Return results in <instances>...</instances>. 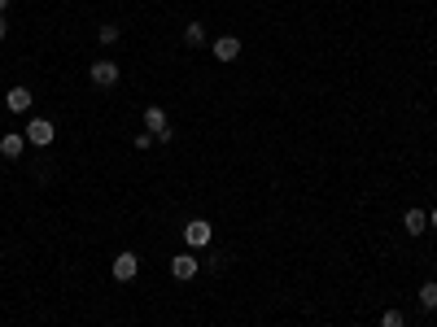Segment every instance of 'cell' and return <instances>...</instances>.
<instances>
[{"label": "cell", "instance_id": "cell-5", "mask_svg": "<svg viewBox=\"0 0 437 327\" xmlns=\"http://www.w3.org/2000/svg\"><path fill=\"white\" fill-rule=\"evenodd\" d=\"M171 275L180 279V284H188V279L197 275V258H193V253H175V258H171Z\"/></svg>", "mask_w": 437, "mask_h": 327}, {"label": "cell", "instance_id": "cell-4", "mask_svg": "<svg viewBox=\"0 0 437 327\" xmlns=\"http://www.w3.org/2000/svg\"><path fill=\"white\" fill-rule=\"evenodd\" d=\"M136 271H140L136 253H118V258H114V279H118V284H132Z\"/></svg>", "mask_w": 437, "mask_h": 327}, {"label": "cell", "instance_id": "cell-14", "mask_svg": "<svg viewBox=\"0 0 437 327\" xmlns=\"http://www.w3.org/2000/svg\"><path fill=\"white\" fill-rule=\"evenodd\" d=\"M97 35H101V44H114V40H118V27H101Z\"/></svg>", "mask_w": 437, "mask_h": 327}, {"label": "cell", "instance_id": "cell-3", "mask_svg": "<svg viewBox=\"0 0 437 327\" xmlns=\"http://www.w3.org/2000/svg\"><path fill=\"white\" fill-rule=\"evenodd\" d=\"M210 236H215V231H210V223H206V218H193V223L184 227L188 249H206V244H210Z\"/></svg>", "mask_w": 437, "mask_h": 327}, {"label": "cell", "instance_id": "cell-12", "mask_svg": "<svg viewBox=\"0 0 437 327\" xmlns=\"http://www.w3.org/2000/svg\"><path fill=\"white\" fill-rule=\"evenodd\" d=\"M420 306L424 310H437V279H429V284L420 288Z\"/></svg>", "mask_w": 437, "mask_h": 327}, {"label": "cell", "instance_id": "cell-8", "mask_svg": "<svg viewBox=\"0 0 437 327\" xmlns=\"http://www.w3.org/2000/svg\"><path fill=\"white\" fill-rule=\"evenodd\" d=\"M31 101H35V96H31V88H22V83H18V88H9V96H5V105H9L14 114H27V109H31Z\"/></svg>", "mask_w": 437, "mask_h": 327}, {"label": "cell", "instance_id": "cell-7", "mask_svg": "<svg viewBox=\"0 0 437 327\" xmlns=\"http://www.w3.org/2000/svg\"><path fill=\"white\" fill-rule=\"evenodd\" d=\"M215 57H219V62H236V57H241V40H236V35H219V40H215Z\"/></svg>", "mask_w": 437, "mask_h": 327}, {"label": "cell", "instance_id": "cell-17", "mask_svg": "<svg viewBox=\"0 0 437 327\" xmlns=\"http://www.w3.org/2000/svg\"><path fill=\"white\" fill-rule=\"evenodd\" d=\"M5 9H9V0H0V14H5Z\"/></svg>", "mask_w": 437, "mask_h": 327}, {"label": "cell", "instance_id": "cell-16", "mask_svg": "<svg viewBox=\"0 0 437 327\" xmlns=\"http://www.w3.org/2000/svg\"><path fill=\"white\" fill-rule=\"evenodd\" d=\"M429 223H433V227H437V209H433V214H429Z\"/></svg>", "mask_w": 437, "mask_h": 327}, {"label": "cell", "instance_id": "cell-11", "mask_svg": "<svg viewBox=\"0 0 437 327\" xmlns=\"http://www.w3.org/2000/svg\"><path fill=\"white\" fill-rule=\"evenodd\" d=\"M184 44H188V49L206 44V27H202V22H188V27H184Z\"/></svg>", "mask_w": 437, "mask_h": 327}, {"label": "cell", "instance_id": "cell-15", "mask_svg": "<svg viewBox=\"0 0 437 327\" xmlns=\"http://www.w3.org/2000/svg\"><path fill=\"white\" fill-rule=\"evenodd\" d=\"M5 35H9V22H5V14H0V40H5Z\"/></svg>", "mask_w": 437, "mask_h": 327}, {"label": "cell", "instance_id": "cell-2", "mask_svg": "<svg viewBox=\"0 0 437 327\" xmlns=\"http://www.w3.org/2000/svg\"><path fill=\"white\" fill-rule=\"evenodd\" d=\"M53 135H57V127L49 122V118H31L27 122V144H53Z\"/></svg>", "mask_w": 437, "mask_h": 327}, {"label": "cell", "instance_id": "cell-13", "mask_svg": "<svg viewBox=\"0 0 437 327\" xmlns=\"http://www.w3.org/2000/svg\"><path fill=\"white\" fill-rule=\"evenodd\" d=\"M381 327H407L403 310H385V314H381Z\"/></svg>", "mask_w": 437, "mask_h": 327}, {"label": "cell", "instance_id": "cell-9", "mask_svg": "<svg viewBox=\"0 0 437 327\" xmlns=\"http://www.w3.org/2000/svg\"><path fill=\"white\" fill-rule=\"evenodd\" d=\"M22 148H27V135H18V131H9V135H0V157H22Z\"/></svg>", "mask_w": 437, "mask_h": 327}, {"label": "cell", "instance_id": "cell-10", "mask_svg": "<svg viewBox=\"0 0 437 327\" xmlns=\"http://www.w3.org/2000/svg\"><path fill=\"white\" fill-rule=\"evenodd\" d=\"M403 227L411 231V236H424V231H429V214H424V209H407V214H403Z\"/></svg>", "mask_w": 437, "mask_h": 327}, {"label": "cell", "instance_id": "cell-6", "mask_svg": "<svg viewBox=\"0 0 437 327\" xmlns=\"http://www.w3.org/2000/svg\"><path fill=\"white\" fill-rule=\"evenodd\" d=\"M92 83H97V88H114L118 83V66L114 62H92Z\"/></svg>", "mask_w": 437, "mask_h": 327}, {"label": "cell", "instance_id": "cell-1", "mask_svg": "<svg viewBox=\"0 0 437 327\" xmlns=\"http://www.w3.org/2000/svg\"><path fill=\"white\" fill-rule=\"evenodd\" d=\"M145 131L153 135V140H171L175 131H171V122H167V109L162 105H149L145 109Z\"/></svg>", "mask_w": 437, "mask_h": 327}]
</instances>
